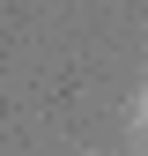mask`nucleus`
<instances>
[{
	"instance_id": "1",
	"label": "nucleus",
	"mask_w": 148,
	"mask_h": 156,
	"mask_svg": "<svg viewBox=\"0 0 148 156\" xmlns=\"http://www.w3.org/2000/svg\"><path fill=\"white\" fill-rule=\"evenodd\" d=\"M133 119H141V126H148V82H141V97H133Z\"/></svg>"
}]
</instances>
